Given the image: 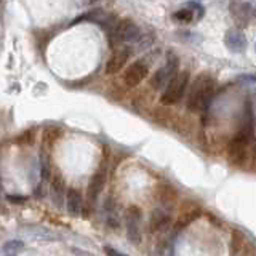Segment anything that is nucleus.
<instances>
[{"mask_svg":"<svg viewBox=\"0 0 256 256\" xmlns=\"http://www.w3.org/2000/svg\"><path fill=\"white\" fill-rule=\"evenodd\" d=\"M8 256H14V254H8Z\"/></svg>","mask_w":256,"mask_h":256,"instance_id":"a878e982","label":"nucleus"},{"mask_svg":"<svg viewBox=\"0 0 256 256\" xmlns=\"http://www.w3.org/2000/svg\"><path fill=\"white\" fill-rule=\"evenodd\" d=\"M66 194H68V190H66V182H64V178L60 173H54L53 178H52V198H53V202L58 206H62L64 196Z\"/></svg>","mask_w":256,"mask_h":256,"instance_id":"dca6fc26","label":"nucleus"},{"mask_svg":"<svg viewBox=\"0 0 256 256\" xmlns=\"http://www.w3.org/2000/svg\"><path fill=\"white\" fill-rule=\"evenodd\" d=\"M141 221H142V212L140 210V206L132 205L128 206V210L125 213V226H126V238L128 242L133 245L141 244Z\"/></svg>","mask_w":256,"mask_h":256,"instance_id":"0eeeda50","label":"nucleus"},{"mask_svg":"<svg viewBox=\"0 0 256 256\" xmlns=\"http://www.w3.org/2000/svg\"><path fill=\"white\" fill-rule=\"evenodd\" d=\"M82 194L74 189V188H70L68 189V194H66V208H68V212L69 214L72 216H78L80 212H82Z\"/></svg>","mask_w":256,"mask_h":256,"instance_id":"f3484780","label":"nucleus"},{"mask_svg":"<svg viewBox=\"0 0 256 256\" xmlns=\"http://www.w3.org/2000/svg\"><path fill=\"white\" fill-rule=\"evenodd\" d=\"M30 230L34 232V237L36 238H42V240H58V236H54L52 230H48L45 228H30Z\"/></svg>","mask_w":256,"mask_h":256,"instance_id":"a211bd4d","label":"nucleus"},{"mask_svg":"<svg viewBox=\"0 0 256 256\" xmlns=\"http://www.w3.org/2000/svg\"><path fill=\"white\" fill-rule=\"evenodd\" d=\"M200 214V206L192 204V202H186L182 205V210L176 220V229L186 228L188 224H190L192 221H196V218Z\"/></svg>","mask_w":256,"mask_h":256,"instance_id":"4468645a","label":"nucleus"},{"mask_svg":"<svg viewBox=\"0 0 256 256\" xmlns=\"http://www.w3.org/2000/svg\"><path fill=\"white\" fill-rule=\"evenodd\" d=\"M32 138H34V133H32V130H28L24 132L21 136H18V144H30L32 142Z\"/></svg>","mask_w":256,"mask_h":256,"instance_id":"412c9836","label":"nucleus"},{"mask_svg":"<svg viewBox=\"0 0 256 256\" xmlns=\"http://www.w3.org/2000/svg\"><path fill=\"white\" fill-rule=\"evenodd\" d=\"M109 37H110V44H136L140 42L142 38L141 34V29L136 26V24L128 20H118V22L116 24V28L109 32Z\"/></svg>","mask_w":256,"mask_h":256,"instance_id":"7ed1b4c3","label":"nucleus"},{"mask_svg":"<svg viewBox=\"0 0 256 256\" xmlns=\"http://www.w3.org/2000/svg\"><path fill=\"white\" fill-rule=\"evenodd\" d=\"M254 52H256V42H254Z\"/></svg>","mask_w":256,"mask_h":256,"instance_id":"393cba45","label":"nucleus"},{"mask_svg":"<svg viewBox=\"0 0 256 256\" xmlns=\"http://www.w3.org/2000/svg\"><path fill=\"white\" fill-rule=\"evenodd\" d=\"M189 72L188 70H182L178 72L172 80L164 88V93L160 96V102L165 104V106H173V104H178L182 96L186 94L188 92V86H189Z\"/></svg>","mask_w":256,"mask_h":256,"instance_id":"f03ea898","label":"nucleus"},{"mask_svg":"<svg viewBox=\"0 0 256 256\" xmlns=\"http://www.w3.org/2000/svg\"><path fill=\"white\" fill-rule=\"evenodd\" d=\"M204 12H205L204 6L198 2H189L186 4V6H182L178 12H174L173 20L178 22H192L194 20L198 21V20H202Z\"/></svg>","mask_w":256,"mask_h":256,"instance_id":"f8f14e48","label":"nucleus"},{"mask_svg":"<svg viewBox=\"0 0 256 256\" xmlns=\"http://www.w3.org/2000/svg\"><path fill=\"white\" fill-rule=\"evenodd\" d=\"M214 94V78L208 74L202 72L198 74L194 82H192L189 93H188V108L189 110H204L208 108L212 98Z\"/></svg>","mask_w":256,"mask_h":256,"instance_id":"f257e3e1","label":"nucleus"},{"mask_svg":"<svg viewBox=\"0 0 256 256\" xmlns=\"http://www.w3.org/2000/svg\"><path fill=\"white\" fill-rule=\"evenodd\" d=\"M88 2H90V4H94V2H98V0H88Z\"/></svg>","mask_w":256,"mask_h":256,"instance_id":"b1692460","label":"nucleus"},{"mask_svg":"<svg viewBox=\"0 0 256 256\" xmlns=\"http://www.w3.org/2000/svg\"><path fill=\"white\" fill-rule=\"evenodd\" d=\"M229 12L238 29H245L250 26L252 22L256 21V8L248 2L232 0L229 5Z\"/></svg>","mask_w":256,"mask_h":256,"instance_id":"423d86ee","label":"nucleus"},{"mask_svg":"<svg viewBox=\"0 0 256 256\" xmlns=\"http://www.w3.org/2000/svg\"><path fill=\"white\" fill-rule=\"evenodd\" d=\"M8 200H10V202H16V204H20V202H24V200H26V197H16V196H8Z\"/></svg>","mask_w":256,"mask_h":256,"instance_id":"5701e85b","label":"nucleus"},{"mask_svg":"<svg viewBox=\"0 0 256 256\" xmlns=\"http://www.w3.org/2000/svg\"><path fill=\"white\" fill-rule=\"evenodd\" d=\"M104 253H106L108 256H128V254H125L122 252L116 250V248L110 246V245H104Z\"/></svg>","mask_w":256,"mask_h":256,"instance_id":"4be33fe9","label":"nucleus"},{"mask_svg":"<svg viewBox=\"0 0 256 256\" xmlns=\"http://www.w3.org/2000/svg\"><path fill=\"white\" fill-rule=\"evenodd\" d=\"M132 53H133V50H132L130 46H120V48H117V50L112 53L109 61L106 62V69H104V72H106L108 76L118 74V72L125 68V64L128 62V60L132 58Z\"/></svg>","mask_w":256,"mask_h":256,"instance_id":"1a4fd4ad","label":"nucleus"},{"mask_svg":"<svg viewBox=\"0 0 256 256\" xmlns=\"http://www.w3.org/2000/svg\"><path fill=\"white\" fill-rule=\"evenodd\" d=\"M149 61L148 60H136L134 62H132L130 66L126 68V70L124 72V84L126 86H138L144 78L149 74Z\"/></svg>","mask_w":256,"mask_h":256,"instance_id":"6e6552de","label":"nucleus"},{"mask_svg":"<svg viewBox=\"0 0 256 256\" xmlns=\"http://www.w3.org/2000/svg\"><path fill=\"white\" fill-rule=\"evenodd\" d=\"M22 248H24V244L21 240H8V242L4 245V252L8 254H14V253L22 252Z\"/></svg>","mask_w":256,"mask_h":256,"instance_id":"6ab92c4d","label":"nucleus"},{"mask_svg":"<svg viewBox=\"0 0 256 256\" xmlns=\"http://www.w3.org/2000/svg\"><path fill=\"white\" fill-rule=\"evenodd\" d=\"M178 68H180L178 56L174 53H168L164 66H160L154 74H152V77L149 80V85L154 88V90H162V88H165L168 84H170V80L178 74Z\"/></svg>","mask_w":256,"mask_h":256,"instance_id":"20e7f679","label":"nucleus"},{"mask_svg":"<svg viewBox=\"0 0 256 256\" xmlns=\"http://www.w3.org/2000/svg\"><path fill=\"white\" fill-rule=\"evenodd\" d=\"M106 180H108L106 170H104V168H100V170L92 176L90 184H88V197L93 200L98 197L102 192L104 186H106Z\"/></svg>","mask_w":256,"mask_h":256,"instance_id":"2eb2a0df","label":"nucleus"},{"mask_svg":"<svg viewBox=\"0 0 256 256\" xmlns=\"http://www.w3.org/2000/svg\"><path fill=\"white\" fill-rule=\"evenodd\" d=\"M224 45L230 53H242L246 48V37L240 29L232 28L224 34Z\"/></svg>","mask_w":256,"mask_h":256,"instance_id":"ddd939ff","label":"nucleus"},{"mask_svg":"<svg viewBox=\"0 0 256 256\" xmlns=\"http://www.w3.org/2000/svg\"><path fill=\"white\" fill-rule=\"evenodd\" d=\"M228 160L230 165L242 168L248 160V136L245 133H238L228 144Z\"/></svg>","mask_w":256,"mask_h":256,"instance_id":"39448f33","label":"nucleus"},{"mask_svg":"<svg viewBox=\"0 0 256 256\" xmlns=\"http://www.w3.org/2000/svg\"><path fill=\"white\" fill-rule=\"evenodd\" d=\"M172 226V216L164 208H157L152 212L150 220H149V229L154 236H162L166 234L168 229Z\"/></svg>","mask_w":256,"mask_h":256,"instance_id":"9b49d317","label":"nucleus"},{"mask_svg":"<svg viewBox=\"0 0 256 256\" xmlns=\"http://www.w3.org/2000/svg\"><path fill=\"white\" fill-rule=\"evenodd\" d=\"M58 136H60V130H56V128H46L44 133V141L46 144H53Z\"/></svg>","mask_w":256,"mask_h":256,"instance_id":"aec40b11","label":"nucleus"},{"mask_svg":"<svg viewBox=\"0 0 256 256\" xmlns=\"http://www.w3.org/2000/svg\"><path fill=\"white\" fill-rule=\"evenodd\" d=\"M156 198L160 208L170 212L172 208H174L176 202H178V192H176V189L170 182H158L156 186Z\"/></svg>","mask_w":256,"mask_h":256,"instance_id":"9d476101","label":"nucleus"}]
</instances>
